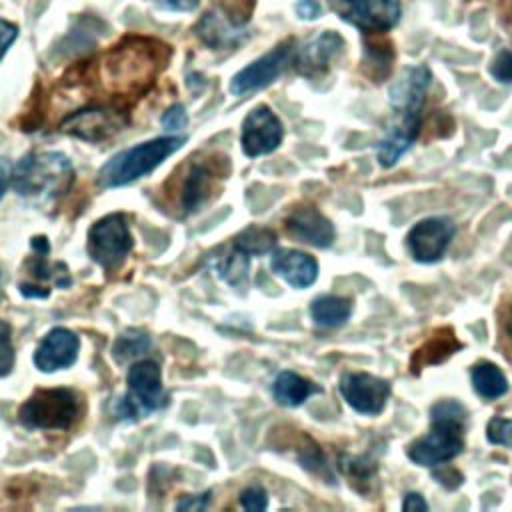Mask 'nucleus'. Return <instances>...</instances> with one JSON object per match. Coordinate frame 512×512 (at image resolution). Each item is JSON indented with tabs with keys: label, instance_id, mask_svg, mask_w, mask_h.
Wrapping results in <instances>:
<instances>
[{
	"label": "nucleus",
	"instance_id": "1",
	"mask_svg": "<svg viewBox=\"0 0 512 512\" xmlns=\"http://www.w3.org/2000/svg\"><path fill=\"white\" fill-rule=\"evenodd\" d=\"M466 408L456 400H440L430 410V432L416 438L406 454L414 464L436 468L464 450Z\"/></svg>",
	"mask_w": 512,
	"mask_h": 512
},
{
	"label": "nucleus",
	"instance_id": "2",
	"mask_svg": "<svg viewBox=\"0 0 512 512\" xmlns=\"http://www.w3.org/2000/svg\"><path fill=\"white\" fill-rule=\"evenodd\" d=\"M74 180V168L62 152H30L14 168L12 188L24 198L52 200Z\"/></svg>",
	"mask_w": 512,
	"mask_h": 512
},
{
	"label": "nucleus",
	"instance_id": "3",
	"mask_svg": "<svg viewBox=\"0 0 512 512\" xmlns=\"http://www.w3.org/2000/svg\"><path fill=\"white\" fill-rule=\"evenodd\" d=\"M182 144L184 140L178 136H160L138 146H132L128 150H122L100 168L98 184L104 188L130 184L132 180L152 172L158 164H162L164 158L174 154Z\"/></svg>",
	"mask_w": 512,
	"mask_h": 512
},
{
	"label": "nucleus",
	"instance_id": "4",
	"mask_svg": "<svg viewBox=\"0 0 512 512\" xmlns=\"http://www.w3.org/2000/svg\"><path fill=\"white\" fill-rule=\"evenodd\" d=\"M80 416V398L70 388L36 390L18 410V420L34 430H68Z\"/></svg>",
	"mask_w": 512,
	"mask_h": 512
},
{
	"label": "nucleus",
	"instance_id": "5",
	"mask_svg": "<svg viewBox=\"0 0 512 512\" xmlns=\"http://www.w3.org/2000/svg\"><path fill=\"white\" fill-rule=\"evenodd\" d=\"M128 392L116 400L114 414L122 420H138L164 404L160 366L154 360L136 362L126 376Z\"/></svg>",
	"mask_w": 512,
	"mask_h": 512
},
{
	"label": "nucleus",
	"instance_id": "6",
	"mask_svg": "<svg viewBox=\"0 0 512 512\" xmlns=\"http://www.w3.org/2000/svg\"><path fill=\"white\" fill-rule=\"evenodd\" d=\"M154 64V54L146 52L144 46H116L102 62V76L118 92H138L152 82Z\"/></svg>",
	"mask_w": 512,
	"mask_h": 512
},
{
	"label": "nucleus",
	"instance_id": "7",
	"mask_svg": "<svg viewBox=\"0 0 512 512\" xmlns=\"http://www.w3.org/2000/svg\"><path fill=\"white\" fill-rule=\"evenodd\" d=\"M132 250V236L124 214H108L88 230V254L106 270L116 268Z\"/></svg>",
	"mask_w": 512,
	"mask_h": 512
},
{
	"label": "nucleus",
	"instance_id": "8",
	"mask_svg": "<svg viewBox=\"0 0 512 512\" xmlns=\"http://www.w3.org/2000/svg\"><path fill=\"white\" fill-rule=\"evenodd\" d=\"M332 10L364 32H386L400 20V0H328Z\"/></svg>",
	"mask_w": 512,
	"mask_h": 512
},
{
	"label": "nucleus",
	"instance_id": "9",
	"mask_svg": "<svg viewBox=\"0 0 512 512\" xmlns=\"http://www.w3.org/2000/svg\"><path fill=\"white\" fill-rule=\"evenodd\" d=\"M128 124V114L118 108H84L60 122V130L86 142H102L112 138Z\"/></svg>",
	"mask_w": 512,
	"mask_h": 512
},
{
	"label": "nucleus",
	"instance_id": "10",
	"mask_svg": "<svg viewBox=\"0 0 512 512\" xmlns=\"http://www.w3.org/2000/svg\"><path fill=\"white\" fill-rule=\"evenodd\" d=\"M454 232L456 228L448 218H424L410 228L406 236V248L416 262L432 264L442 260L454 238Z\"/></svg>",
	"mask_w": 512,
	"mask_h": 512
},
{
	"label": "nucleus",
	"instance_id": "11",
	"mask_svg": "<svg viewBox=\"0 0 512 512\" xmlns=\"http://www.w3.org/2000/svg\"><path fill=\"white\" fill-rule=\"evenodd\" d=\"M338 388L348 406L368 416H378L390 396V382L368 372L342 374Z\"/></svg>",
	"mask_w": 512,
	"mask_h": 512
},
{
	"label": "nucleus",
	"instance_id": "12",
	"mask_svg": "<svg viewBox=\"0 0 512 512\" xmlns=\"http://www.w3.org/2000/svg\"><path fill=\"white\" fill-rule=\"evenodd\" d=\"M290 58H292V42L288 40L272 48L268 54L256 58L252 64L244 66L240 72H236L230 80V92L234 96H242L246 92L272 84L282 74Z\"/></svg>",
	"mask_w": 512,
	"mask_h": 512
},
{
	"label": "nucleus",
	"instance_id": "13",
	"mask_svg": "<svg viewBox=\"0 0 512 512\" xmlns=\"http://www.w3.org/2000/svg\"><path fill=\"white\" fill-rule=\"evenodd\" d=\"M284 136L280 118L268 106H256L242 122V150L246 156L256 158L274 152Z\"/></svg>",
	"mask_w": 512,
	"mask_h": 512
},
{
	"label": "nucleus",
	"instance_id": "14",
	"mask_svg": "<svg viewBox=\"0 0 512 512\" xmlns=\"http://www.w3.org/2000/svg\"><path fill=\"white\" fill-rule=\"evenodd\" d=\"M420 132V112H396L394 120L386 128L384 138L378 142V162L384 168L394 166L400 156L416 142Z\"/></svg>",
	"mask_w": 512,
	"mask_h": 512
},
{
	"label": "nucleus",
	"instance_id": "15",
	"mask_svg": "<svg viewBox=\"0 0 512 512\" xmlns=\"http://www.w3.org/2000/svg\"><path fill=\"white\" fill-rule=\"evenodd\" d=\"M80 350L78 336L68 328H52L34 352V364L42 372H54L74 364Z\"/></svg>",
	"mask_w": 512,
	"mask_h": 512
},
{
	"label": "nucleus",
	"instance_id": "16",
	"mask_svg": "<svg viewBox=\"0 0 512 512\" xmlns=\"http://www.w3.org/2000/svg\"><path fill=\"white\" fill-rule=\"evenodd\" d=\"M286 230L316 248H328L334 242L332 222L312 206L294 208L286 216Z\"/></svg>",
	"mask_w": 512,
	"mask_h": 512
},
{
	"label": "nucleus",
	"instance_id": "17",
	"mask_svg": "<svg viewBox=\"0 0 512 512\" xmlns=\"http://www.w3.org/2000/svg\"><path fill=\"white\" fill-rule=\"evenodd\" d=\"M432 82V72L418 64L406 68L400 80H396L390 88V104L396 112H420L426 92Z\"/></svg>",
	"mask_w": 512,
	"mask_h": 512
},
{
	"label": "nucleus",
	"instance_id": "18",
	"mask_svg": "<svg viewBox=\"0 0 512 512\" xmlns=\"http://www.w3.org/2000/svg\"><path fill=\"white\" fill-rule=\"evenodd\" d=\"M270 266L274 274L284 278L294 288H308L318 278V262L300 250L280 248L272 254Z\"/></svg>",
	"mask_w": 512,
	"mask_h": 512
},
{
	"label": "nucleus",
	"instance_id": "19",
	"mask_svg": "<svg viewBox=\"0 0 512 512\" xmlns=\"http://www.w3.org/2000/svg\"><path fill=\"white\" fill-rule=\"evenodd\" d=\"M342 46H344V40L336 32L326 30L298 50L294 66L298 68L300 74H306V76L320 74L328 68L332 58L338 56Z\"/></svg>",
	"mask_w": 512,
	"mask_h": 512
},
{
	"label": "nucleus",
	"instance_id": "20",
	"mask_svg": "<svg viewBox=\"0 0 512 512\" xmlns=\"http://www.w3.org/2000/svg\"><path fill=\"white\" fill-rule=\"evenodd\" d=\"M214 184H216V172L210 164L206 162L192 164L182 184V198H180L182 210L196 212L200 206H204L206 200L212 196Z\"/></svg>",
	"mask_w": 512,
	"mask_h": 512
},
{
	"label": "nucleus",
	"instance_id": "21",
	"mask_svg": "<svg viewBox=\"0 0 512 512\" xmlns=\"http://www.w3.org/2000/svg\"><path fill=\"white\" fill-rule=\"evenodd\" d=\"M196 34L198 38L208 44L210 48H232L236 46L240 40H244L246 32L238 30L236 26H232L220 12L210 10L206 12L198 24H196Z\"/></svg>",
	"mask_w": 512,
	"mask_h": 512
},
{
	"label": "nucleus",
	"instance_id": "22",
	"mask_svg": "<svg viewBox=\"0 0 512 512\" xmlns=\"http://www.w3.org/2000/svg\"><path fill=\"white\" fill-rule=\"evenodd\" d=\"M320 392V388L310 382L308 378L296 374V372H280L272 384V394L276 398V402H280L282 406H300L304 400H308V396Z\"/></svg>",
	"mask_w": 512,
	"mask_h": 512
},
{
	"label": "nucleus",
	"instance_id": "23",
	"mask_svg": "<svg viewBox=\"0 0 512 512\" xmlns=\"http://www.w3.org/2000/svg\"><path fill=\"white\" fill-rule=\"evenodd\" d=\"M470 380L474 392L486 400H496L508 392V378L496 364L488 360H482L472 366Z\"/></svg>",
	"mask_w": 512,
	"mask_h": 512
},
{
	"label": "nucleus",
	"instance_id": "24",
	"mask_svg": "<svg viewBox=\"0 0 512 512\" xmlns=\"http://www.w3.org/2000/svg\"><path fill=\"white\" fill-rule=\"evenodd\" d=\"M352 314V302L342 296H320L310 306V316L314 324L322 328H338L342 326Z\"/></svg>",
	"mask_w": 512,
	"mask_h": 512
},
{
	"label": "nucleus",
	"instance_id": "25",
	"mask_svg": "<svg viewBox=\"0 0 512 512\" xmlns=\"http://www.w3.org/2000/svg\"><path fill=\"white\" fill-rule=\"evenodd\" d=\"M32 250L34 256L28 262L30 272L38 278V280H52L56 286L66 288L72 280L68 276V270L62 262H58L56 266L48 264V242L46 236H36L32 238Z\"/></svg>",
	"mask_w": 512,
	"mask_h": 512
},
{
	"label": "nucleus",
	"instance_id": "26",
	"mask_svg": "<svg viewBox=\"0 0 512 512\" xmlns=\"http://www.w3.org/2000/svg\"><path fill=\"white\" fill-rule=\"evenodd\" d=\"M234 246L246 252L248 256H262L274 250L276 246V234L270 228H260V226H250L242 230L234 238Z\"/></svg>",
	"mask_w": 512,
	"mask_h": 512
},
{
	"label": "nucleus",
	"instance_id": "27",
	"mask_svg": "<svg viewBox=\"0 0 512 512\" xmlns=\"http://www.w3.org/2000/svg\"><path fill=\"white\" fill-rule=\"evenodd\" d=\"M218 274L232 286H242L248 280L250 270V256L240 248H232V252L216 262Z\"/></svg>",
	"mask_w": 512,
	"mask_h": 512
},
{
	"label": "nucleus",
	"instance_id": "28",
	"mask_svg": "<svg viewBox=\"0 0 512 512\" xmlns=\"http://www.w3.org/2000/svg\"><path fill=\"white\" fill-rule=\"evenodd\" d=\"M148 348H150L148 334L142 332V330H134L132 328V330L122 332L116 338V342L112 346V356H114L116 362L122 364V362H128V360L144 354Z\"/></svg>",
	"mask_w": 512,
	"mask_h": 512
},
{
	"label": "nucleus",
	"instance_id": "29",
	"mask_svg": "<svg viewBox=\"0 0 512 512\" xmlns=\"http://www.w3.org/2000/svg\"><path fill=\"white\" fill-rule=\"evenodd\" d=\"M486 438L490 444L512 448V418L494 416L486 426Z\"/></svg>",
	"mask_w": 512,
	"mask_h": 512
},
{
	"label": "nucleus",
	"instance_id": "30",
	"mask_svg": "<svg viewBox=\"0 0 512 512\" xmlns=\"http://www.w3.org/2000/svg\"><path fill=\"white\" fill-rule=\"evenodd\" d=\"M12 328L8 322L0 320V376L10 374L14 366V348H12Z\"/></svg>",
	"mask_w": 512,
	"mask_h": 512
},
{
	"label": "nucleus",
	"instance_id": "31",
	"mask_svg": "<svg viewBox=\"0 0 512 512\" xmlns=\"http://www.w3.org/2000/svg\"><path fill=\"white\" fill-rule=\"evenodd\" d=\"M490 74L494 80L502 84H512V46L504 48L496 54L490 66Z\"/></svg>",
	"mask_w": 512,
	"mask_h": 512
},
{
	"label": "nucleus",
	"instance_id": "32",
	"mask_svg": "<svg viewBox=\"0 0 512 512\" xmlns=\"http://www.w3.org/2000/svg\"><path fill=\"white\" fill-rule=\"evenodd\" d=\"M240 504L242 508L246 510H254V512H260L268 506V494L264 488L260 486H250L246 488L242 494H240Z\"/></svg>",
	"mask_w": 512,
	"mask_h": 512
},
{
	"label": "nucleus",
	"instance_id": "33",
	"mask_svg": "<svg viewBox=\"0 0 512 512\" xmlns=\"http://www.w3.org/2000/svg\"><path fill=\"white\" fill-rule=\"evenodd\" d=\"M160 122H162V126H164L168 132H174V130L184 128V126H186V122H188V116H186L184 106H182V104H174V106H170V108L162 114Z\"/></svg>",
	"mask_w": 512,
	"mask_h": 512
},
{
	"label": "nucleus",
	"instance_id": "34",
	"mask_svg": "<svg viewBox=\"0 0 512 512\" xmlns=\"http://www.w3.org/2000/svg\"><path fill=\"white\" fill-rule=\"evenodd\" d=\"M16 36H18L16 24H12V22L0 18V58L8 52V48L12 46V42L16 40Z\"/></svg>",
	"mask_w": 512,
	"mask_h": 512
},
{
	"label": "nucleus",
	"instance_id": "35",
	"mask_svg": "<svg viewBox=\"0 0 512 512\" xmlns=\"http://www.w3.org/2000/svg\"><path fill=\"white\" fill-rule=\"evenodd\" d=\"M208 498H210V492L184 496V498L176 504V510H202V508L208 506Z\"/></svg>",
	"mask_w": 512,
	"mask_h": 512
},
{
	"label": "nucleus",
	"instance_id": "36",
	"mask_svg": "<svg viewBox=\"0 0 512 512\" xmlns=\"http://www.w3.org/2000/svg\"><path fill=\"white\" fill-rule=\"evenodd\" d=\"M154 2L162 10H172V12H192L198 8V0H154Z\"/></svg>",
	"mask_w": 512,
	"mask_h": 512
},
{
	"label": "nucleus",
	"instance_id": "37",
	"mask_svg": "<svg viewBox=\"0 0 512 512\" xmlns=\"http://www.w3.org/2000/svg\"><path fill=\"white\" fill-rule=\"evenodd\" d=\"M402 510H406V512H414V510H422V512H426V510H428V504L424 502V498H422L420 494H416V492H408V494L404 496Z\"/></svg>",
	"mask_w": 512,
	"mask_h": 512
},
{
	"label": "nucleus",
	"instance_id": "38",
	"mask_svg": "<svg viewBox=\"0 0 512 512\" xmlns=\"http://www.w3.org/2000/svg\"><path fill=\"white\" fill-rule=\"evenodd\" d=\"M296 12L300 14V18L312 20V18H318L320 6H318L316 0H300V2L296 4Z\"/></svg>",
	"mask_w": 512,
	"mask_h": 512
},
{
	"label": "nucleus",
	"instance_id": "39",
	"mask_svg": "<svg viewBox=\"0 0 512 512\" xmlns=\"http://www.w3.org/2000/svg\"><path fill=\"white\" fill-rule=\"evenodd\" d=\"M6 186H8V178H6V174H0V200H2V196L6 192Z\"/></svg>",
	"mask_w": 512,
	"mask_h": 512
},
{
	"label": "nucleus",
	"instance_id": "40",
	"mask_svg": "<svg viewBox=\"0 0 512 512\" xmlns=\"http://www.w3.org/2000/svg\"><path fill=\"white\" fill-rule=\"evenodd\" d=\"M504 328H506V334H508L510 340H512V310H510V314H508V318H506V322H504Z\"/></svg>",
	"mask_w": 512,
	"mask_h": 512
}]
</instances>
